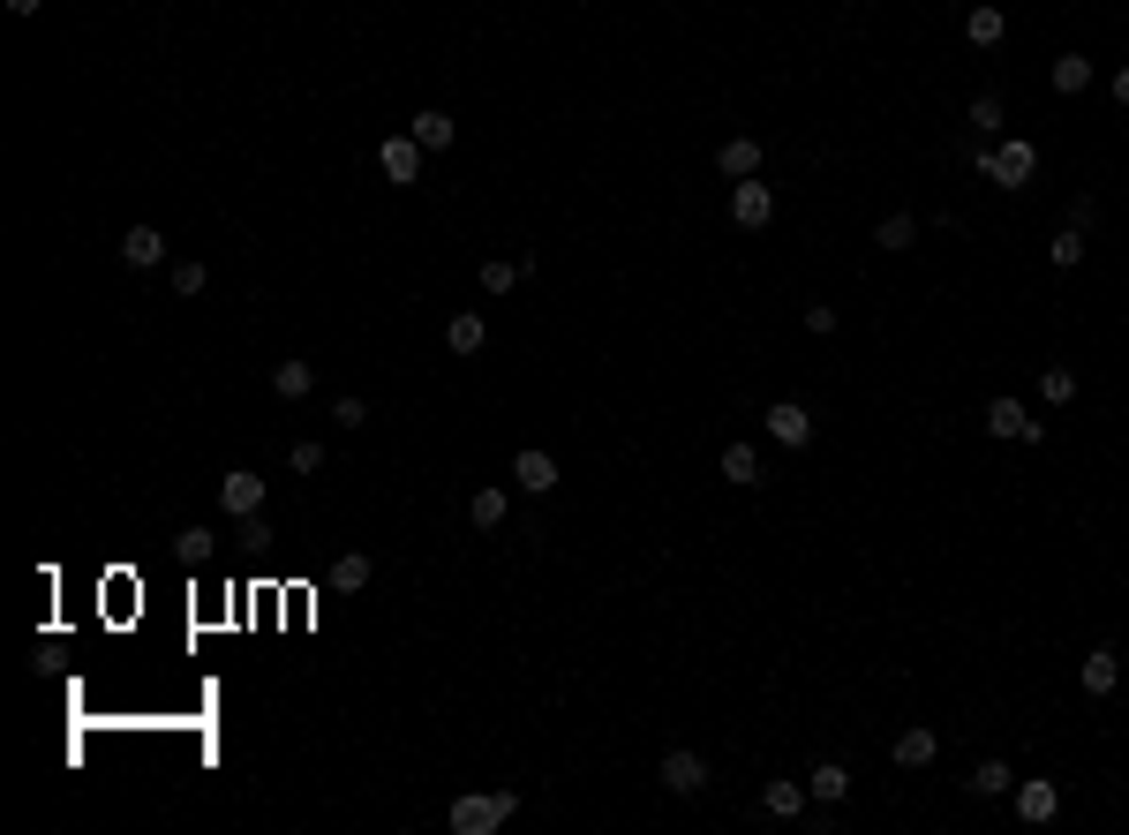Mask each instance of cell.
<instances>
[{
  "instance_id": "9a60e30c",
  "label": "cell",
  "mask_w": 1129,
  "mask_h": 835,
  "mask_svg": "<svg viewBox=\"0 0 1129 835\" xmlns=\"http://www.w3.org/2000/svg\"><path fill=\"white\" fill-rule=\"evenodd\" d=\"M1016 813L1040 828V821H1054V813H1062V791H1054V783H1016Z\"/></svg>"
},
{
  "instance_id": "836d02e7",
  "label": "cell",
  "mask_w": 1129,
  "mask_h": 835,
  "mask_svg": "<svg viewBox=\"0 0 1129 835\" xmlns=\"http://www.w3.org/2000/svg\"><path fill=\"white\" fill-rule=\"evenodd\" d=\"M317 467H324V445H317V437H301V445H294V474H317Z\"/></svg>"
},
{
  "instance_id": "8d00e7d4",
  "label": "cell",
  "mask_w": 1129,
  "mask_h": 835,
  "mask_svg": "<svg viewBox=\"0 0 1129 835\" xmlns=\"http://www.w3.org/2000/svg\"><path fill=\"white\" fill-rule=\"evenodd\" d=\"M45 0H8V15H39Z\"/></svg>"
},
{
  "instance_id": "83f0119b",
  "label": "cell",
  "mask_w": 1129,
  "mask_h": 835,
  "mask_svg": "<svg viewBox=\"0 0 1129 835\" xmlns=\"http://www.w3.org/2000/svg\"><path fill=\"white\" fill-rule=\"evenodd\" d=\"M467 520H475L482 535H490V527H504V490H475V497H467Z\"/></svg>"
},
{
  "instance_id": "603a6c76",
  "label": "cell",
  "mask_w": 1129,
  "mask_h": 835,
  "mask_svg": "<svg viewBox=\"0 0 1129 835\" xmlns=\"http://www.w3.org/2000/svg\"><path fill=\"white\" fill-rule=\"evenodd\" d=\"M324 580H332L339 595H362V587H370V557H362V549H347V557H332V572H324Z\"/></svg>"
},
{
  "instance_id": "52a82bcc",
  "label": "cell",
  "mask_w": 1129,
  "mask_h": 835,
  "mask_svg": "<svg viewBox=\"0 0 1129 835\" xmlns=\"http://www.w3.org/2000/svg\"><path fill=\"white\" fill-rule=\"evenodd\" d=\"M376 167H384V181L407 189V181H422V143L415 136H384V143H376Z\"/></svg>"
},
{
  "instance_id": "f546056e",
  "label": "cell",
  "mask_w": 1129,
  "mask_h": 835,
  "mask_svg": "<svg viewBox=\"0 0 1129 835\" xmlns=\"http://www.w3.org/2000/svg\"><path fill=\"white\" fill-rule=\"evenodd\" d=\"M520 279H528V271H520V264H504V256H490V264H482V293H512Z\"/></svg>"
},
{
  "instance_id": "cb8c5ba5",
  "label": "cell",
  "mask_w": 1129,
  "mask_h": 835,
  "mask_svg": "<svg viewBox=\"0 0 1129 835\" xmlns=\"http://www.w3.org/2000/svg\"><path fill=\"white\" fill-rule=\"evenodd\" d=\"M874 242H881L888 256H896V249H912V242H919V218H912V211H888V218L874 226Z\"/></svg>"
},
{
  "instance_id": "30bf717a",
  "label": "cell",
  "mask_w": 1129,
  "mask_h": 835,
  "mask_svg": "<svg viewBox=\"0 0 1129 835\" xmlns=\"http://www.w3.org/2000/svg\"><path fill=\"white\" fill-rule=\"evenodd\" d=\"M407 136H415L422 151H452V143H460V121H452V114H437V106H422L415 121H407Z\"/></svg>"
},
{
  "instance_id": "5bb4252c",
  "label": "cell",
  "mask_w": 1129,
  "mask_h": 835,
  "mask_svg": "<svg viewBox=\"0 0 1129 835\" xmlns=\"http://www.w3.org/2000/svg\"><path fill=\"white\" fill-rule=\"evenodd\" d=\"M806 791L821 797V805H843V797H851V768H843V760H821V768L806 775Z\"/></svg>"
},
{
  "instance_id": "2e32d148",
  "label": "cell",
  "mask_w": 1129,
  "mask_h": 835,
  "mask_svg": "<svg viewBox=\"0 0 1129 835\" xmlns=\"http://www.w3.org/2000/svg\"><path fill=\"white\" fill-rule=\"evenodd\" d=\"M888 760H896V768H926V760H934V730H926V722H912V730H896V746H888Z\"/></svg>"
},
{
  "instance_id": "ba28073f",
  "label": "cell",
  "mask_w": 1129,
  "mask_h": 835,
  "mask_svg": "<svg viewBox=\"0 0 1129 835\" xmlns=\"http://www.w3.org/2000/svg\"><path fill=\"white\" fill-rule=\"evenodd\" d=\"M768 437H776L784 452H798V445H813V415H806L798 399H776V407H768Z\"/></svg>"
},
{
  "instance_id": "4316f807",
  "label": "cell",
  "mask_w": 1129,
  "mask_h": 835,
  "mask_svg": "<svg viewBox=\"0 0 1129 835\" xmlns=\"http://www.w3.org/2000/svg\"><path fill=\"white\" fill-rule=\"evenodd\" d=\"M309 384H317L309 362H279V370H271V392H279V399H309Z\"/></svg>"
},
{
  "instance_id": "d590c367",
  "label": "cell",
  "mask_w": 1129,
  "mask_h": 835,
  "mask_svg": "<svg viewBox=\"0 0 1129 835\" xmlns=\"http://www.w3.org/2000/svg\"><path fill=\"white\" fill-rule=\"evenodd\" d=\"M1115 98H1122V106H1129V61H1122V68H1115Z\"/></svg>"
},
{
  "instance_id": "1f68e13d",
  "label": "cell",
  "mask_w": 1129,
  "mask_h": 835,
  "mask_svg": "<svg viewBox=\"0 0 1129 835\" xmlns=\"http://www.w3.org/2000/svg\"><path fill=\"white\" fill-rule=\"evenodd\" d=\"M332 421H339V429H362V421H370V399H354V392L332 399Z\"/></svg>"
},
{
  "instance_id": "8fae6325",
  "label": "cell",
  "mask_w": 1129,
  "mask_h": 835,
  "mask_svg": "<svg viewBox=\"0 0 1129 835\" xmlns=\"http://www.w3.org/2000/svg\"><path fill=\"white\" fill-rule=\"evenodd\" d=\"M121 256L136 264V271H151V264H167V234H159V226H128V234H121Z\"/></svg>"
},
{
  "instance_id": "3957f363",
  "label": "cell",
  "mask_w": 1129,
  "mask_h": 835,
  "mask_svg": "<svg viewBox=\"0 0 1129 835\" xmlns=\"http://www.w3.org/2000/svg\"><path fill=\"white\" fill-rule=\"evenodd\" d=\"M979 421H987V437H1002V445H1009V437H1016V445H1040V437H1046V421H1032V415H1024V399H1009V392H1002V399H987V415H979Z\"/></svg>"
},
{
  "instance_id": "4dcf8cb0",
  "label": "cell",
  "mask_w": 1129,
  "mask_h": 835,
  "mask_svg": "<svg viewBox=\"0 0 1129 835\" xmlns=\"http://www.w3.org/2000/svg\"><path fill=\"white\" fill-rule=\"evenodd\" d=\"M173 549H181L189 565H204L211 549H219V535H211V527H181V535H173Z\"/></svg>"
},
{
  "instance_id": "44dd1931",
  "label": "cell",
  "mask_w": 1129,
  "mask_h": 835,
  "mask_svg": "<svg viewBox=\"0 0 1129 835\" xmlns=\"http://www.w3.org/2000/svg\"><path fill=\"white\" fill-rule=\"evenodd\" d=\"M1046 84L1062 90V98H1077V90L1091 84V61H1085V53H1062V61H1054V68H1046Z\"/></svg>"
},
{
  "instance_id": "484cf974",
  "label": "cell",
  "mask_w": 1129,
  "mask_h": 835,
  "mask_svg": "<svg viewBox=\"0 0 1129 835\" xmlns=\"http://www.w3.org/2000/svg\"><path fill=\"white\" fill-rule=\"evenodd\" d=\"M971 791H979V797H1009V791H1016L1009 760H979V768H971Z\"/></svg>"
},
{
  "instance_id": "ffe728a7",
  "label": "cell",
  "mask_w": 1129,
  "mask_h": 835,
  "mask_svg": "<svg viewBox=\"0 0 1129 835\" xmlns=\"http://www.w3.org/2000/svg\"><path fill=\"white\" fill-rule=\"evenodd\" d=\"M806 797H813L806 783H768V791H760V805H768V821H798V813H806Z\"/></svg>"
},
{
  "instance_id": "e0dca14e",
  "label": "cell",
  "mask_w": 1129,
  "mask_h": 835,
  "mask_svg": "<svg viewBox=\"0 0 1129 835\" xmlns=\"http://www.w3.org/2000/svg\"><path fill=\"white\" fill-rule=\"evenodd\" d=\"M963 39H971V45H1002L1009 39V15L994 8V0H987V8H971V15H963Z\"/></svg>"
},
{
  "instance_id": "9c48e42d",
  "label": "cell",
  "mask_w": 1129,
  "mask_h": 835,
  "mask_svg": "<svg viewBox=\"0 0 1129 835\" xmlns=\"http://www.w3.org/2000/svg\"><path fill=\"white\" fill-rule=\"evenodd\" d=\"M512 482H528V497H550V490H557V460L535 452V445H520V452H512Z\"/></svg>"
},
{
  "instance_id": "d4e9b609",
  "label": "cell",
  "mask_w": 1129,
  "mask_h": 835,
  "mask_svg": "<svg viewBox=\"0 0 1129 835\" xmlns=\"http://www.w3.org/2000/svg\"><path fill=\"white\" fill-rule=\"evenodd\" d=\"M971 128H979V136H1002V128H1009L1002 90H979V98H971Z\"/></svg>"
},
{
  "instance_id": "d6a6232c",
  "label": "cell",
  "mask_w": 1129,
  "mask_h": 835,
  "mask_svg": "<svg viewBox=\"0 0 1129 835\" xmlns=\"http://www.w3.org/2000/svg\"><path fill=\"white\" fill-rule=\"evenodd\" d=\"M806 332L829 339V332H837V309H829V301H806Z\"/></svg>"
},
{
  "instance_id": "5b68a950",
  "label": "cell",
  "mask_w": 1129,
  "mask_h": 835,
  "mask_svg": "<svg viewBox=\"0 0 1129 835\" xmlns=\"http://www.w3.org/2000/svg\"><path fill=\"white\" fill-rule=\"evenodd\" d=\"M656 783H663L670 797H693L701 783H709V760L693 746H678V752H663V768H656Z\"/></svg>"
},
{
  "instance_id": "ac0fdd59",
  "label": "cell",
  "mask_w": 1129,
  "mask_h": 835,
  "mask_svg": "<svg viewBox=\"0 0 1129 835\" xmlns=\"http://www.w3.org/2000/svg\"><path fill=\"white\" fill-rule=\"evenodd\" d=\"M723 482H731V490H753V482H760V452H753V445H723Z\"/></svg>"
},
{
  "instance_id": "277c9868",
  "label": "cell",
  "mask_w": 1129,
  "mask_h": 835,
  "mask_svg": "<svg viewBox=\"0 0 1129 835\" xmlns=\"http://www.w3.org/2000/svg\"><path fill=\"white\" fill-rule=\"evenodd\" d=\"M219 504H226V520H256V512H264V474H256V467H226Z\"/></svg>"
},
{
  "instance_id": "7a4b0ae2",
  "label": "cell",
  "mask_w": 1129,
  "mask_h": 835,
  "mask_svg": "<svg viewBox=\"0 0 1129 835\" xmlns=\"http://www.w3.org/2000/svg\"><path fill=\"white\" fill-rule=\"evenodd\" d=\"M520 813V791H467V797H452V835H490V828H504Z\"/></svg>"
},
{
  "instance_id": "4fadbf2b",
  "label": "cell",
  "mask_w": 1129,
  "mask_h": 835,
  "mask_svg": "<svg viewBox=\"0 0 1129 835\" xmlns=\"http://www.w3.org/2000/svg\"><path fill=\"white\" fill-rule=\"evenodd\" d=\"M1077 677H1085V693H1115V685H1122V655H1115V647H1091Z\"/></svg>"
},
{
  "instance_id": "e575fe53",
  "label": "cell",
  "mask_w": 1129,
  "mask_h": 835,
  "mask_svg": "<svg viewBox=\"0 0 1129 835\" xmlns=\"http://www.w3.org/2000/svg\"><path fill=\"white\" fill-rule=\"evenodd\" d=\"M204 279H211L204 264H173V293H204Z\"/></svg>"
},
{
  "instance_id": "7c38bea8",
  "label": "cell",
  "mask_w": 1129,
  "mask_h": 835,
  "mask_svg": "<svg viewBox=\"0 0 1129 835\" xmlns=\"http://www.w3.org/2000/svg\"><path fill=\"white\" fill-rule=\"evenodd\" d=\"M715 173H731V181H753V173H760V143H753V136H731V143L715 151Z\"/></svg>"
},
{
  "instance_id": "d6986e66",
  "label": "cell",
  "mask_w": 1129,
  "mask_h": 835,
  "mask_svg": "<svg viewBox=\"0 0 1129 835\" xmlns=\"http://www.w3.org/2000/svg\"><path fill=\"white\" fill-rule=\"evenodd\" d=\"M482 339H490V324H482L475 309H460V317L445 324V346H452V354H482Z\"/></svg>"
},
{
  "instance_id": "8992f818",
  "label": "cell",
  "mask_w": 1129,
  "mask_h": 835,
  "mask_svg": "<svg viewBox=\"0 0 1129 835\" xmlns=\"http://www.w3.org/2000/svg\"><path fill=\"white\" fill-rule=\"evenodd\" d=\"M768 218H776V189H768V181H738V189H731V226L760 234Z\"/></svg>"
},
{
  "instance_id": "7402d4cb",
  "label": "cell",
  "mask_w": 1129,
  "mask_h": 835,
  "mask_svg": "<svg viewBox=\"0 0 1129 835\" xmlns=\"http://www.w3.org/2000/svg\"><path fill=\"white\" fill-rule=\"evenodd\" d=\"M1040 399H1046V407H1069V399H1077V370H1069V362H1046V370H1040Z\"/></svg>"
},
{
  "instance_id": "6da1fadb",
  "label": "cell",
  "mask_w": 1129,
  "mask_h": 835,
  "mask_svg": "<svg viewBox=\"0 0 1129 835\" xmlns=\"http://www.w3.org/2000/svg\"><path fill=\"white\" fill-rule=\"evenodd\" d=\"M971 167L987 173V181H1002V189H1024V181L1040 173V143H1032V136H1002V143H979V151H971Z\"/></svg>"
},
{
  "instance_id": "f1b7e54d",
  "label": "cell",
  "mask_w": 1129,
  "mask_h": 835,
  "mask_svg": "<svg viewBox=\"0 0 1129 835\" xmlns=\"http://www.w3.org/2000/svg\"><path fill=\"white\" fill-rule=\"evenodd\" d=\"M1046 256H1054L1062 271H1077V264H1085V226H1062V234L1046 242Z\"/></svg>"
}]
</instances>
